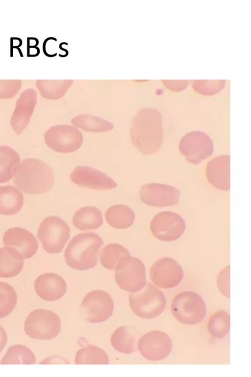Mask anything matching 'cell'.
I'll use <instances>...</instances> for the list:
<instances>
[{
	"label": "cell",
	"instance_id": "1",
	"mask_svg": "<svg viewBox=\"0 0 251 377\" xmlns=\"http://www.w3.org/2000/svg\"><path fill=\"white\" fill-rule=\"evenodd\" d=\"M130 136L132 144L142 154L157 152L163 140L161 113L152 108L141 109L132 119Z\"/></svg>",
	"mask_w": 251,
	"mask_h": 377
},
{
	"label": "cell",
	"instance_id": "2",
	"mask_svg": "<svg viewBox=\"0 0 251 377\" xmlns=\"http://www.w3.org/2000/svg\"><path fill=\"white\" fill-rule=\"evenodd\" d=\"M54 180V172L49 165L37 159L28 158L16 166L13 183L25 193L38 194L50 190Z\"/></svg>",
	"mask_w": 251,
	"mask_h": 377
},
{
	"label": "cell",
	"instance_id": "3",
	"mask_svg": "<svg viewBox=\"0 0 251 377\" xmlns=\"http://www.w3.org/2000/svg\"><path fill=\"white\" fill-rule=\"evenodd\" d=\"M103 244L101 238L95 233L78 234L73 238L65 250L66 262L77 270L93 268L97 264V253Z\"/></svg>",
	"mask_w": 251,
	"mask_h": 377
},
{
	"label": "cell",
	"instance_id": "4",
	"mask_svg": "<svg viewBox=\"0 0 251 377\" xmlns=\"http://www.w3.org/2000/svg\"><path fill=\"white\" fill-rule=\"evenodd\" d=\"M166 300L163 293L150 282L140 291L129 295V305L137 316L153 319L164 310Z\"/></svg>",
	"mask_w": 251,
	"mask_h": 377
},
{
	"label": "cell",
	"instance_id": "5",
	"mask_svg": "<svg viewBox=\"0 0 251 377\" xmlns=\"http://www.w3.org/2000/svg\"><path fill=\"white\" fill-rule=\"evenodd\" d=\"M70 229L63 219L56 216H48L41 222L37 237L44 249L50 254L59 253L70 237Z\"/></svg>",
	"mask_w": 251,
	"mask_h": 377
},
{
	"label": "cell",
	"instance_id": "6",
	"mask_svg": "<svg viewBox=\"0 0 251 377\" xmlns=\"http://www.w3.org/2000/svg\"><path fill=\"white\" fill-rule=\"evenodd\" d=\"M174 317L180 323L193 325L201 322L206 314V305L202 297L191 291L176 295L171 304Z\"/></svg>",
	"mask_w": 251,
	"mask_h": 377
},
{
	"label": "cell",
	"instance_id": "7",
	"mask_svg": "<svg viewBox=\"0 0 251 377\" xmlns=\"http://www.w3.org/2000/svg\"><path fill=\"white\" fill-rule=\"evenodd\" d=\"M24 330L31 338L50 340L59 335L61 331V321L51 311L43 309L34 310L25 322Z\"/></svg>",
	"mask_w": 251,
	"mask_h": 377
},
{
	"label": "cell",
	"instance_id": "8",
	"mask_svg": "<svg viewBox=\"0 0 251 377\" xmlns=\"http://www.w3.org/2000/svg\"><path fill=\"white\" fill-rule=\"evenodd\" d=\"M115 281L123 290L136 293L146 285V268L136 257L126 256L122 258L115 269Z\"/></svg>",
	"mask_w": 251,
	"mask_h": 377
},
{
	"label": "cell",
	"instance_id": "9",
	"mask_svg": "<svg viewBox=\"0 0 251 377\" xmlns=\"http://www.w3.org/2000/svg\"><path fill=\"white\" fill-rule=\"evenodd\" d=\"M46 145L61 153H71L82 145L83 137L76 127L67 125H57L50 127L45 134Z\"/></svg>",
	"mask_w": 251,
	"mask_h": 377
},
{
	"label": "cell",
	"instance_id": "10",
	"mask_svg": "<svg viewBox=\"0 0 251 377\" xmlns=\"http://www.w3.org/2000/svg\"><path fill=\"white\" fill-rule=\"evenodd\" d=\"M114 302L111 296L102 290H94L87 294L80 307V313L86 321L100 323L112 315Z\"/></svg>",
	"mask_w": 251,
	"mask_h": 377
},
{
	"label": "cell",
	"instance_id": "11",
	"mask_svg": "<svg viewBox=\"0 0 251 377\" xmlns=\"http://www.w3.org/2000/svg\"><path fill=\"white\" fill-rule=\"evenodd\" d=\"M180 153L186 157L188 162L198 164L213 154L212 140L205 133L192 131L186 134L179 143Z\"/></svg>",
	"mask_w": 251,
	"mask_h": 377
},
{
	"label": "cell",
	"instance_id": "12",
	"mask_svg": "<svg viewBox=\"0 0 251 377\" xmlns=\"http://www.w3.org/2000/svg\"><path fill=\"white\" fill-rule=\"evenodd\" d=\"M186 229L183 218L171 211H163L156 215L150 223L152 235L160 241H176L184 233Z\"/></svg>",
	"mask_w": 251,
	"mask_h": 377
},
{
	"label": "cell",
	"instance_id": "13",
	"mask_svg": "<svg viewBox=\"0 0 251 377\" xmlns=\"http://www.w3.org/2000/svg\"><path fill=\"white\" fill-rule=\"evenodd\" d=\"M137 347L143 357L157 361L169 355L173 349V342L166 333L154 330L141 337L138 341Z\"/></svg>",
	"mask_w": 251,
	"mask_h": 377
},
{
	"label": "cell",
	"instance_id": "14",
	"mask_svg": "<svg viewBox=\"0 0 251 377\" xmlns=\"http://www.w3.org/2000/svg\"><path fill=\"white\" fill-rule=\"evenodd\" d=\"M150 275L151 280L156 286L168 289L176 286L181 282L184 271L176 261L166 257L153 264Z\"/></svg>",
	"mask_w": 251,
	"mask_h": 377
},
{
	"label": "cell",
	"instance_id": "15",
	"mask_svg": "<svg viewBox=\"0 0 251 377\" xmlns=\"http://www.w3.org/2000/svg\"><path fill=\"white\" fill-rule=\"evenodd\" d=\"M139 195L141 200L149 206L163 207L177 204L180 192L172 186L148 183L142 186Z\"/></svg>",
	"mask_w": 251,
	"mask_h": 377
},
{
	"label": "cell",
	"instance_id": "16",
	"mask_svg": "<svg viewBox=\"0 0 251 377\" xmlns=\"http://www.w3.org/2000/svg\"><path fill=\"white\" fill-rule=\"evenodd\" d=\"M77 186L92 189H111L117 184L104 172L87 166H77L70 176Z\"/></svg>",
	"mask_w": 251,
	"mask_h": 377
},
{
	"label": "cell",
	"instance_id": "17",
	"mask_svg": "<svg viewBox=\"0 0 251 377\" xmlns=\"http://www.w3.org/2000/svg\"><path fill=\"white\" fill-rule=\"evenodd\" d=\"M2 240L4 246L16 249L24 259L32 257L38 247V242L34 235L22 227L8 229L4 234Z\"/></svg>",
	"mask_w": 251,
	"mask_h": 377
},
{
	"label": "cell",
	"instance_id": "18",
	"mask_svg": "<svg viewBox=\"0 0 251 377\" xmlns=\"http://www.w3.org/2000/svg\"><path fill=\"white\" fill-rule=\"evenodd\" d=\"M67 288V283L63 277L52 272L41 274L34 283L38 296L49 301L61 298L66 293Z\"/></svg>",
	"mask_w": 251,
	"mask_h": 377
},
{
	"label": "cell",
	"instance_id": "19",
	"mask_svg": "<svg viewBox=\"0 0 251 377\" xmlns=\"http://www.w3.org/2000/svg\"><path fill=\"white\" fill-rule=\"evenodd\" d=\"M206 178L216 188L222 190L230 189V155L215 157L207 164Z\"/></svg>",
	"mask_w": 251,
	"mask_h": 377
},
{
	"label": "cell",
	"instance_id": "20",
	"mask_svg": "<svg viewBox=\"0 0 251 377\" xmlns=\"http://www.w3.org/2000/svg\"><path fill=\"white\" fill-rule=\"evenodd\" d=\"M36 102L34 92H25L17 101V106L10 119L12 128L19 135L27 127Z\"/></svg>",
	"mask_w": 251,
	"mask_h": 377
},
{
	"label": "cell",
	"instance_id": "21",
	"mask_svg": "<svg viewBox=\"0 0 251 377\" xmlns=\"http://www.w3.org/2000/svg\"><path fill=\"white\" fill-rule=\"evenodd\" d=\"M141 337L139 332L131 326H122L117 328L111 337V343L118 351L130 354L137 350Z\"/></svg>",
	"mask_w": 251,
	"mask_h": 377
},
{
	"label": "cell",
	"instance_id": "22",
	"mask_svg": "<svg viewBox=\"0 0 251 377\" xmlns=\"http://www.w3.org/2000/svg\"><path fill=\"white\" fill-rule=\"evenodd\" d=\"M24 258L16 249L0 248V277L11 278L18 275L24 267Z\"/></svg>",
	"mask_w": 251,
	"mask_h": 377
},
{
	"label": "cell",
	"instance_id": "23",
	"mask_svg": "<svg viewBox=\"0 0 251 377\" xmlns=\"http://www.w3.org/2000/svg\"><path fill=\"white\" fill-rule=\"evenodd\" d=\"M72 222L80 230L96 229L103 223L102 214L95 206L83 207L75 212Z\"/></svg>",
	"mask_w": 251,
	"mask_h": 377
},
{
	"label": "cell",
	"instance_id": "24",
	"mask_svg": "<svg viewBox=\"0 0 251 377\" xmlns=\"http://www.w3.org/2000/svg\"><path fill=\"white\" fill-rule=\"evenodd\" d=\"M24 204V196L13 186H0V214L8 215L19 212Z\"/></svg>",
	"mask_w": 251,
	"mask_h": 377
},
{
	"label": "cell",
	"instance_id": "25",
	"mask_svg": "<svg viewBox=\"0 0 251 377\" xmlns=\"http://www.w3.org/2000/svg\"><path fill=\"white\" fill-rule=\"evenodd\" d=\"M105 218L112 227L124 229L129 227L133 224L135 214L129 207L123 204H117L111 206L107 210Z\"/></svg>",
	"mask_w": 251,
	"mask_h": 377
},
{
	"label": "cell",
	"instance_id": "26",
	"mask_svg": "<svg viewBox=\"0 0 251 377\" xmlns=\"http://www.w3.org/2000/svg\"><path fill=\"white\" fill-rule=\"evenodd\" d=\"M20 161L19 155L13 148L6 145L0 146V183L11 179Z\"/></svg>",
	"mask_w": 251,
	"mask_h": 377
},
{
	"label": "cell",
	"instance_id": "27",
	"mask_svg": "<svg viewBox=\"0 0 251 377\" xmlns=\"http://www.w3.org/2000/svg\"><path fill=\"white\" fill-rule=\"evenodd\" d=\"M36 357L33 351L25 345L17 344L10 347L2 357L0 364H34Z\"/></svg>",
	"mask_w": 251,
	"mask_h": 377
},
{
	"label": "cell",
	"instance_id": "28",
	"mask_svg": "<svg viewBox=\"0 0 251 377\" xmlns=\"http://www.w3.org/2000/svg\"><path fill=\"white\" fill-rule=\"evenodd\" d=\"M74 125L90 132L100 133L110 131L114 126L110 122L90 114H82L71 120Z\"/></svg>",
	"mask_w": 251,
	"mask_h": 377
},
{
	"label": "cell",
	"instance_id": "29",
	"mask_svg": "<svg viewBox=\"0 0 251 377\" xmlns=\"http://www.w3.org/2000/svg\"><path fill=\"white\" fill-rule=\"evenodd\" d=\"M130 253L123 246L118 243L106 245L100 253V260L105 268L114 270L117 264L124 257L130 256Z\"/></svg>",
	"mask_w": 251,
	"mask_h": 377
},
{
	"label": "cell",
	"instance_id": "30",
	"mask_svg": "<svg viewBox=\"0 0 251 377\" xmlns=\"http://www.w3.org/2000/svg\"><path fill=\"white\" fill-rule=\"evenodd\" d=\"M109 359L106 352L93 345L80 349L76 353V364H108Z\"/></svg>",
	"mask_w": 251,
	"mask_h": 377
},
{
	"label": "cell",
	"instance_id": "31",
	"mask_svg": "<svg viewBox=\"0 0 251 377\" xmlns=\"http://www.w3.org/2000/svg\"><path fill=\"white\" fill-rule=\"evenodd\" d=\"M230 327V315L224 310H219L210 318L208 323L209 332L214 337L224 338L229 332Z\"/></svg>",
	"mask_w": 251,
	"mask_h": 377
},
{
	"label": "cell",
	"instance_id": "32",
	"mask_svg": "<svg viewBox=\"0 0 251 377\" xmlns=\"http://www.w3.org/2000/svg\"><path fill=\"white\" fill-rule=\"evenodd\" d=\"M17 296L9 284L0 281V319L8 315L15 308Z\"/></svg>",
	"mask_w": 251,
	"mask_h": 377
},
{
	"label": "cell",
	"instance_id": "33",
	"mask_svg": "<svg viewBox=\"0 0 251 377\" xmlns=\"http://www.w3.org/2000/svg\"><path fill=\"white\" fill-rule=\"evenodd\" d=\"M225 85V80H195L192 87L202 95L211 96L221 91Z\"/></svg>",
	"mask_w": 251,
	"mask_h": 377
},
{
	"label": "cell",
	"instance_id": "34",
	"mask_svg": "<svg viewBox=\"0 0 251 377\" xmlns=\"http://www.w3.org/2000/svg\"><path fill=\"white\" fill-rule=\"evenodd\" d=\"M217 285L221 293L230 298V265L226 266L219 272Z\"/></svg>",
	"mask_w": 251,
	"mask_h": 377
},
{
	"label": "cell",
	"instance_id": "35",
	"mask_svg": "<svg viewBox=\"0 0 251 377\" xmlns=\"http://www.w3.org/2000/svg\"><path fill=\"white\" fill-rule=\"evenodd\" d=\"M164 85L168 89L174 92H180L186 88L188 85L187 81L162 80Z\"/></svg>",
	"mask_w": 251,
	"mask_h": 377
},
{
	"label": "cell",
	"instance_id": "36",
	"mask_svg": "<svg viewBox=\"0 0 251 377\" xmlns=\"http://www.w3.org/2000/svg\"><path fill=\"white\" fill-rule=\"evenodd\" d=\"M7 342V335L5 329L0 325V353Z\"/></svg>",
	"mask_w": 251,
	"mask_h": 377
},
{
	"label": "cell",
	"instance_id": "37",
	"mask_svg": "<svg viewBox=\"0 0 251 377\" xmlns=\"http://www.w3.org/2000/svg\"><path fill=\"white\" fill-rule=\"evenodd\" d=\"M39 52L38 48L36 47H28L27 49V54L30 56H34L37 55Z\"/></svg>",
	"mask_w": 251,
	"mask_h": 377
},
{
	"label": "cell",
	"instance_id": "38",
	"mask_svg": "<svg viewBox=\"0 0 251 377\" xmlns=\"http://www.w3.org/2000/svg\"><path fill=\"white\" fill-rule=\"evenodd\" d=\"M22 44V41L19 38H13L11 39L12 48H18Z\"/></svg>",
	"mask_w": 251,
	"mask_h": 377
},
{
	"label": "cell",
	"instance_id": "39",
	"mask_svg": "<svg viewBox=\"0 0 251 377\" xmlns=\"http://www.w3.org/2000/svg\"><path fill=\"white\" fill-rule=\"evenodd\" d=\"M38 44V41L34 38H30L27 40V46L28 47H36Z\"/></svg>",
	"mask_w": 251,
	"mask_h": 377
},
{
	"label": "cell",
	"instance_id": "40",
	"mask_svg": "<svg viewBox=\"0 0 251 377\" xmlns=\"http://www.w3.org/2000/svg\"><path fill=\"white\" fill-rule=\"evenodd\" d=\"M11 54L13 56H21L22 53L18 48H12Z\"/></svg>",
	"mask_w": 251,
	"mask_h": 377
}]
</instances>
